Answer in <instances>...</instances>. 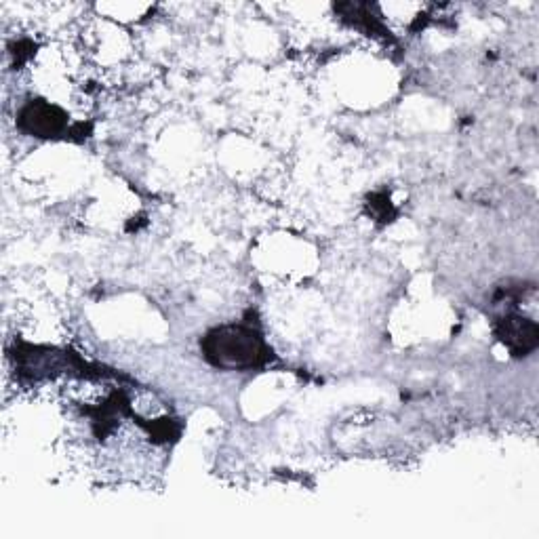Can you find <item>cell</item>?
<instances>
[{"label": "cell", "instance_id": "cell-2", "mask_svg": "<svg viewBox=\"0 0 539 539\" xmlns=\"http://www.w3.org/2000/svg\"><path fill=\"white\" fill-rule=\"evenodd\" d=\"M535 325L527 323L525 318H508L504 325V339H508L510 346H518L523 350H529L535 346Z\"/></svg>", "mask_w": 539, "mask_h": 539}, {"label": "cell", "instance_id": "cell-1", "mask_svg": "<svg viewBox=\"0 0 539 539\" xmlns=\"http://www.w3.org/2000/svg\"><path fill=\"white\" fill-rule=\"evenodd\" d=\"M209 354L222 367H251L262 358V344L245 327H226L209 337Z\"/></svg>", "mask_w": 539, "mask_h": 539}]
</instances>
